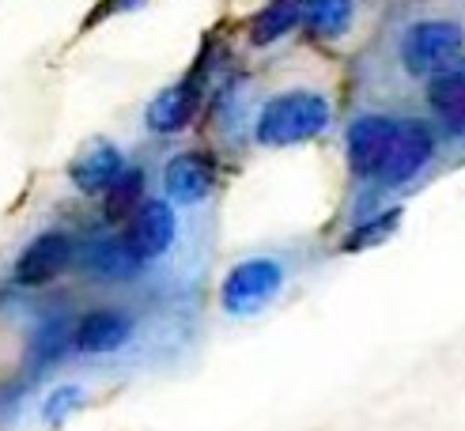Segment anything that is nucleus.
I'll use <instances>...</instances> for the list:
<instances>
[{
  "label": "nucleus",
  "instance_id": "f257e3e1",
  "mask_svg": "<svg viewBox=\"0 0 465 431\" xmlns=\"http://www.w3.org/2000/svg\"><path fill=\"white\" fill-rule=\"evenodd\" d=\"M330 118H333L330 99L318 95V91L295 87V91H284V95H272L262 106L253 136H258V144H265V148L307 144V141H314V136L325 132Z\"/></svg>",
  "mask_w": 465,
  "mask_h": 431
},
{
  "label": "nucleus",
  "instance_id": "423d86ee",
  "mask_svg": "<svg viewBox=\"0 0 465 431\" xmlns=\"http://www.w3.org/2000/svg\"><path fill=\"white\" fill-rule=\"evenodd\" d=\"M73 258H76V246L64 231H42L38 239H31L27 246H23L12 277H15L19 288H42V284L57 280L61 272L73 265Z\"/></svg>",
  "mask_w": 465,
  "mask_h": 431
},
{
  "label": "nucleus",
  "instance_id": "6e6552de",
  "mask_svg": "<svg viewBox=\"0 0 465 431\" xmlns=\"http://www.w3.org/2000/svg\"><path fill=\"white\" fill-rule=\"evenodd\" d=\"M393 129H398V122L382 118V113H363V118H356L352 125H348V132H344V155H348V167H352V174L375 178Z\"/></svg>",
  "mask_w": 465,
  "mask_h": 431
},
{
  "label": "nucleus",
  "instance_id": "dca6fc26",
  "mask_svg": "<svg viewBox=\"0 0 465 431\" xmlns=\"http://www.w3.org/2000/svg\"><path fill=\"white\" fill-rule=\"evenodd\" d=\"M141 193H144V174L125 167L118 178H114V186L103 193L106 220H129L136 212V204H141Z\"/></svg>",
  "mask_w": 465,
  "mask_h": 431
},
{
  "label": "nucleus",
  "instance_id": "f8f14e48",
  "mask_svg": "<svg viewBox=\"0 0 465 431\" xmlns=\"http://www.w3.org/2000/svg\"><path fill=\"white\" fill-rule=\"evenodd\" d=\"M431 106L450 129L465 132V61L439 68L431 76Z\"/></svg>",
  "mask_w": 465,
  "mask_h": 431
},
{
  "label": "nucleus",
  "instance_id": "a211bd4d",
  "mask_svg": "<svg viewBox=\"0 0 465 431\" xmlns=\"http://www.w3.org/2000/svg\"><path fill=\"white\" fill-rule=\"evenodd\" d=\"M398 223H401V209H393V212H382V216H375V220H367V223H360L356 231L344 239V250H348V254H356V250L379 246V242H386L393 231H398Z\"/></svg>",
  "mask_w": 465,
  "mask_h": 431
},
{
  "label": "nucleus",
  "instance_id": "ddd939ff",
  "mask_svg": "<svg viewBox=\"0 0 465 431\" xmlns=\"http://www.w3.org/2000/svg\"><path fill=\"white\" fill-rule=\"evenodd\" d=\"M303 19V0H269V5L253 15L250 23V42L253 45H272L284 34H292Z\"/></svg>",
  "mask_w": 465,
  "mask_h": 431
},
{
  "label": "nucleus",
  "instance_id": "f3484780",
  "mask_svg": "<svg viewBox=\"0 0 465 431\" xmlns=\"http://www.w3.org/2000/svg\"><path fill=\"white\" fill-rule=\"evenodd\" d=\"M84 401H87V390H84L80 382H61V386H54V390L45 394V401H42V420H45V424H64Z\"/></svg>",
  "mask_w": 465,
  "mask_h": 431
},
{
  "label": "nucleus",
  "instance_id": "20e7f679",
  "mask_svg": "<svg viewBox=\"0 0 465 431\" xmlns=\"http://www.w3.org/2000/svg\"><path fill=\"white\" fill-rule=\"evenodd\" d=\"M174 235H178V216H174V204L167 197H152V201H141L136 212L125 220V250L136 258V261H155L163 258L167 250L174 246Z\"/></svg>",
  "mask_w": 465,
  "mask_h": 431
},
{
  "label": "nucleus",
  "instance_id": "4468645a",
  "mask_svg": "<svg viewBox=\"0 0 465 431\" xmlns=\"http://www.w3.org/2000/svg\"><path fill=\"white\" fill-rule=\"evenodd\" d=\"M356 5L352 0H303V27L314 38H344L352 27Z\"/></svg>",
  "mask_w": 465,
  "mask_h": 431
},
{
  "label": "nucleus",
  "instance_id": "1a4fd4ad",
  "mask_svg": "<svg viewBox=\"0 0 465 431\" xmlns=\"http://www.w3.org/2000/svg\"><path fill=\"white\" fill-rule=\"evenodd\" d=\"M122 171H125V155L110 141H91L73 163H68V178H73V186L84 197H103Z\"/></svg>",
  "mask_w": 465,
  "mask_h": 431
},
{
  "label": "nucleus",
  "instance_id": "0eeeda50",
  "mask_svg": "<svg viewBox=\"0 0 465 431\" xmlns=\"http://www.w3.org/2000/svg\"><path fill=\"white\" fill-rule=\"evenodd\" d=\"M216 190V159L204 152H178L163 167V193L171 204H201Z\"/></svg>",
  "mask_w": 465,
  "mask_h": 431
},
{
  "label": "nucleus",
  "instance_id": "9b49d317",
  "mask_svg": "<svg viewBox=\"0 0 465 431\" xmlns=\"http://www.w3.org/2000/svg\"><path fill=\"white\" fill-rule=\"evenodd\" d=\"M197 106H201V87H197L193 80H182V83L163 87L159 95L148 103L144 122H148V129H152V132L171 136V132H182L185 125L193 122Z\"/></svg>",
  "mask_w": 465,
  "mask_h": 431
},
{
  "label": "nucleus",
  "instance_id": "39448f33",
  "mask_svg": "<svg viewBox=\"0 0 465 431\" xmlns=\"http://www.w3.org/2000/svg\"><path fill=\"white\" fill-rule=\"evenodd\" d=\"M431 152H435V136L424 122H398L382 163L375 171V181L379 186H405L409 178H416L428 167Z\"/></svg>",
  "mask_w": 465,
  "mask_h": 431
},
{
  "label": "nucleus",
  "instance_id": "f03ea898",
  "mask_svg": "<svg viewBox=\"0 0 465 431\" xmlns=\"http://www.w3.org/2000/svg\"><path fill=\"white\" fill-rule=\"evenodd\" d=\"M284 288V265L276 258H246L231 265L220 284V307L231 318H253L262 314Z\"/></svg>",
  "mask_w": 465,
  "mask_h": 431
},
{
  "label": "nucleus",
  "instance_id": "2eb2a0df",
  "mask_svg": "<svg viewBox=\"0 0 465 431\" xmlns=\"http://www.w3.org/2000/svg\"><path fill=\"white\" fill-rule=\"evenodd\" d=\"M84 265L95 272V277H106V280H122V277H133L141 261H136L122 239H95L87 250H84Z\"/></svg>",
  "mask_w": 465,
  "mask_h": 431
},
{
  "label": "nucleus",
  "instance_id": "7ed1b4c3",
  "mask_svg": "<svg viewBox=\"0 0 465 431\" xmlns=\"http://www.w3.org/2000/svg\"><path fill=\"white\" fill-rule=\"evenodd\" d=\"M461 50V27L454 19H420L401 34V64L412 80L435 76Z\"/></svg>",
  "mask_w": 465,
  "mask_h": 431
},
{
  "label": "nucleus",
  "instance_id": "9d476101",
  "mask_svg": "<svg viewBox=\"0 0 465 431\" xmlns=\"http://www.w3.org/2000/svg\"><path fill=\"white\" fill-rule=\"evenodd\" d=\"M133 337V322L122 310H91L73 329V348L84 356H110Z\"/></svg>",
  "mask_w": 465,
  "mask_h": 431
}]
</instances>
